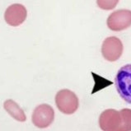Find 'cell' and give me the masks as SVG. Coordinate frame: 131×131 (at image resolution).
Instances as JSON below:
<instances>
[{
  "mask_svg": "<svg viewBox=\"0 0 131 131\" xmlns=\"http://www.w3.org/2000/svg\"><path fill=\"white\" fill-rule=\"evenodd\" d=\"M55 104L62 113L72 115L79 106V101L73 92L69 89H62L55 96Z\"/></svg>",
  "mask_w": 131,
  "mask_h": 131,
  "instance_id": "obj_2",
  "label": "cell"
},
{
  "mask_svg": "<svg viewBox=\"0 0 131 131\" xmlns=\"http://www.w3.org/2000/svg\"><path fill=\"white\" fill-rule=\"evenodd\" d=\"M122 116L123 124L126 131H131V109L125 108L119 111Z\"/></svg>",
  "mask_w": 131,
  "mask_h": 131,
  "instance_id": "obj_9",
  "label": "cell"
},
{
  "mask_svg": "<svg viewBox=\"0 0 131 131\" xmlns=\"http://www.w3.org/2000/svg\"><path fill=\"white\" fill-rule=\"evenodd\" d=\"M123 44L118 37L110 36L103 41L102 46V54L105 59L115 62L121 58L123 53Z\"/></svg>",
  "mask_w": 131,
  "mask_h": 131,
  "instance_id": "obj_6",
  "label": "cell"
},
{
  "mask_svg": "<svg viewBox=\"0 0 131 131\" xmlns=\"http://www.w3.org/2000/svg\"><path fill=\"white\" fill-rule=\"evenodd\" d=\"M99 126L102 131H126L121 112L115 109H107L100 115Z\"/></svg>",
  "mask_w": 131,
  "mask_h": 131,
  "instance_id": "obj_3",
  "label": "cell"
},
{
  "mask_svg": "<svg viewBox=\"0 0 131 131\" xmlns=\"http://www.w3.org/2000/svg\"><path fill=\"white\" fill-rule=\"evenodd\" d=\"M31 119L35 126L40 129L47 128L54 119V111L50 105L40 104L35 108Z\"/></svg>",
  "mask_w": 131,
  "mask_h": 131,
  "instance_id": "obj_5",
  "label": "cell"
},
{
  "mask_svg": "<svg viewBox=\"0 0 131 131\" xmlns=\"http://www.w3.org/2000/svg\"><path fill=\"white\" fill-rule=\"evenodd\" d=\"M3 107L14 119L20 122H24L27 121V116H26L23 110L13 100L9 99L5 101L3 103Z\"/></svg>",
  "mask_w": 131,
  "mask_h": 131,
  "instance_id": "obj_8",
  "label": "cell"
},
{
  "mask_svg": "<svg viewBox=\"0 0 131 131\" xmlns=\"http://www.w3.org/2000/svg\"><path fill=\"white\" fill-rule=\"evenodd\" d=\"M107 27L114 31H121L131 27V11L119 9L112 13L107 18Z\"/></svg>",
  "mask_w": 131,
  "mask_h": 131,
  "instance_id": "obj_4",
  "label": "cell"
},
{
  "mask_svg": "<svg viewBox=\"0 0 131 131\" xmlns=\"http://www.w3.org/2000/svg\"><path fill=\"white\" fill-rule=\"evenodd\" d=\"M115 87L121 98L131 104V63L121 67L115 76Z\"/></svg>",
  "mask_w": 131,
  "mask_h": 131,
  "instance_id": "obj_1",
  "label": "cell"
},
{
  "mask_svg": "<svg viewBox=\"0 0 131 131\" xmlns=\"http://www.w3.org/2000/svg\"><path fill=\"white\" fill-rule=\"evenodd\" d=\"M119 0H96V3L100 8L103 10H112L118 4Z\"/></svg>",
  "mask_w": 131,
  "mask_h": 131,
  "instance_id": "obj_10",
  "label": "cell"
},
{
  "mask_svg": "<svg viewBox=\"0 0 131 131\" xmlns=\"http://www.w3.org/2000/svg\"><path fill=\"white\" fill-rule=\"evenodd\" d=\"M27 17L26 7L20 3L10 5L5 11L4 19L8 25L12 27H18L25 21Z\"/></svg>",
  "mask_w": 131,
  "mask_h": 131,
  "instance_id": "obj_7",
  "label": "cell"
}]
</instances>
